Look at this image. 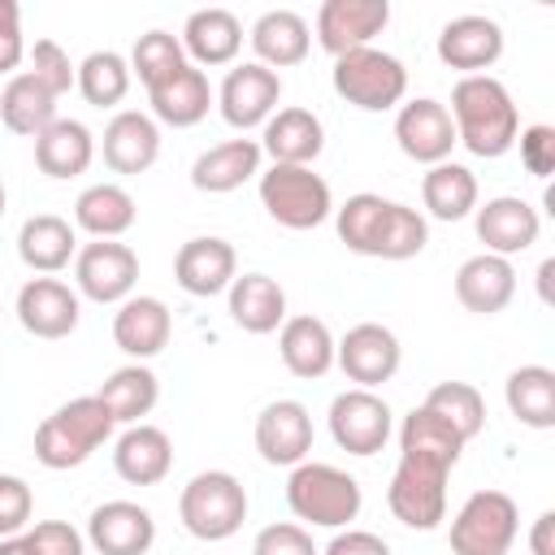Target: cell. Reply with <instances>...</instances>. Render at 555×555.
I'll return each mask as SVG.
<instances>
[{
	"mask_svg": "<svg viewBox=\"0 0 555 555\" xmlns=\"http://www.w3.org/2000/svg\"><path fill=\"white\" fill-rule=\"evenodd\" d=\"M451 126H455V143H464L473 156L481 160H499L516 147L520 134V113L512 91L490 78V74H473L460 78L451 87Z\"/></svg>",
	"mask_w": 555,
	"mask_h": 555,
	"instance_id": "obj_1",
	"label": "cell"
},
{
	"mask_svg": "<svg viewBox=\"0 0 555 555\" xmlns=\"http://www.w3.org/2000/svg\"><path fill=\"white\" fill-rule=\"evenodd\" d=\"M113 429L117 421L108 416V408L95 395H78L61 403L52 416H43V425L35 429V460L52 473L78 468L113 438Z\"/></svg>",
	"mask_w": 555,
	"mask_h": 555,
	"instance_id": "obj_2",
	"label": "cell"
},
{
	"mask_svg": "<svg viewBox=\"0 0 555 555\" xmlns=\"http://www.w3.org/2000/svg\"><path fill=\"white\" fill-rule=\"evenodd\" d=\"M286 503L304 525L347 529L360 516L364 494H360V481L351 473L321 464V460H304L286 477Z\"/></svg>",
	"mask_w": 555,
	"mask_h": 555,
	"instance_id": "obj_3",
	"label": "cell"
},
{
	"mask_svg": "<svg viewBox=\"0 0 555 555\" xmlns=\"http://www.w3.org/2000/svg\"><path fill=\"white\" fill-rule=\"evenodd\" d=\"M178 516H182V529L191 538H199V542H225L247 520V490L225 468L195 473L182 486V494H178Z\"/></svg>",
	"mask_w": 555,
	"mask_h": 555,
	"instance_id": "obj_4",
	"label": "cell"
},
{
	"mask_svg": "<svg viewBox=\"0 0 555 555\" xmlns=\"http://www.w3.org/2000/svg\"><path fill=\"white\" fill-rule=\"evenodd\" d=\"M334 91L364 108V113H386L395 104H403L408 95V69L399 56L382 52V48H356V52H343L334 56V74H330Z\"/></svg>",
	"mask_w": 555,
	"mask_h": 555,
	"instance_id": "obj_5",
	"label": "cell"
},
{
	"mask_svg": "<svg viewBox=\"0 0 555 555\" xmlns=\"http://www.w3.org/2000/svg\"><path fill=\"white\" fill-rule=\"evenodd\" d=\"M260 204L286 230H317L334 212L330 182L312 165H269L260 173Z\"/></svg>",
	"mask_w": 555,
	"mask_h": 555,
	"instance_id": "obj_6",
	"label": "cell"
},
{
	"mask_svg": "<svg viewBox=\"0 0 555 555\" xmlns=\"http://www.w3.org/2000/svg\"><path fill=\"white\" fill-rule=\"evenodd\" d=\"M520 533V507L503 490H477L451 520V555H507Z\"/></svg>",
	"mask_w": 555,
	"mask_h": 555,
	"instance_id": "obj_7",
	"label": "cell"
},
{
	"mask_svg": "<svg viewBox=\"0 0 555 555\" xmlns=\"http://www.w3.org/2000/svg\"><path fill=\"white\" fill-rule=\"evenodd\" d=\"M447 473L442 464L434 460H412V455H399L395 464V477L386 486V503L395 512L399 525L408 529H438L447 520Z\"/></svg>",
	"mask_w": 555,
	"mask_h": 555,
	"instance_id": "obj_8",
	"label": "cell"
},
{
	"mask_svg": "<svg viewBox=\"0 0 555 555\" xmlns=\"http://www.w3.org/2000/svg\"><path fill=\"white\" fill-rule=\"evenodd\" d=\"M395 421H390V403L377 390H343L330 403V438L338 442V451L347 455H377L390 438Z\"/></svg>",
	"mask_w": 555,
	"mask_h": 555,
	"instance_id": "obj_9",
	"label": "cell"
},
{
	"mask_svg": "<svg viewBox=\"0 0 555 555\" xmlns=\"http://www.w3.org/2000/svg\"><path fill=\"white\" fill-rule=\"evenodd\" d=\"M334 364L347 373V382H356L360 390H373L399 373L403 347L395 330H386L382 321H360L334 343Z\"/></svg>",
	"mask_w": 555,
	"mask_h": 555,
	"instance_id": "obj_10",
	"label": "cell"
},
{
	"mask_svg": "<svg viewBox=\"0 0 555 555\" xmlns=\"http://www.w3.org/2000/svg\"><path fill=\"white\" fill-rule=\"evenodd\" d=\"M74 282H78V295H87L91 304H126L139 282V256L117 238H95L78 247Z\"/></svg>",
	"mask_w": 555,
	"mask_h": 555,
	"instance_id": "obj_11",
	"label": "cell"
},
{
	"mask_svg": "<svg viewBox=\"0 0 555 555\" xmlns=\"http://www.w3.org/2000/svg\"><path fill=\"white\" fill-rule=\"evenodd\" d=\"M212 100H217L225 126H234V130H256V126H264V121L278 113L282 78H278L273 69L256 65V61H243V65H234V69L225 74V82H221V91H217Z\"/></svg>",
	"mask_w": 555,
	"mask_h": 555,
	"instance_id": "obj_12",
	"label": "cell"
},
{
	"mask_svg": "<svg viewBox=\"0 0 555 555\" xmlns=\"http://www.w3.org/2000/svg\"><path fill=\"white\" fill-rule=\"evenodd\" d=\"M390 4L386 0H325L317 9V43L330 56L373 48V39L386 30Z\"/></svg>",
	"mask_w": 555,
	"mask_h": 555,
	"instance_id": "obj_13",
	"label": "cell"
},
{
	"mask_svg": "<svg viewBox=\"0 0 555 555\" xmlns=\"http://www.w3.org/2000/svg\"><path fill=\"white\" fill-rule=\"evenodd\" d=\"M395 143L408 160L416 165H442L451 160V147H455V126H451V113L442 100H408L395 117Z\"/></svg>",
	"mask_w": 555,
	"mask_h": 555,
	"instance_id": "obj_14",
	"label": "cell"
},
{
	"mask_svg": "<svg viewBox=\"0 0 555 555\" xmlns=\"http://www.w3.org/2000/svg\"><path fill=\"white\" fill-rule=\"evenodd\" d=\"M256 451L273 468H295L312 451V416L299 399H273L256 416Z\"/></svg>",
	"mask_w": 555,
	"mask_h": 555,
	"instance_id": "obj_15",
	"label": "cell"
},
{
	"mask_svg": "<svg viewBox=\"0 0 555 555\" xmlns=\"http://www.w3.org/2000/svg\"><path fill=\"white\" fill-rule=\"evenodd\" d=\"M473 225H477V238L486 243L490 256L512 260V256H520V251H529V247L538 243L542 217H538V208H533L529 199H520V195H494V199L477 204Z\"/></svg>",
	"mask_w": 555,
	"mask_h": 555,
	"instance_id": "obj_16",
	"label": "cell"
},
{
	"mask_svg": "<svg viewBox=\"0 0 555 555\" xmlns=\"http://www.w3.org/2000/svg\"><path fill=\"white\" fill-rule=\"evenodd\" d=\"M78 312H82L78 291L61 278H30L17 291V321L35 338H48V343L69 338L78 330Z\"/></svg>",
	"mask_w": 555,
	"mask_h": 555,
	"instance_id": "obj_17",
	"label": "cell"
},
{
	"mask_svg": "<svg viewBox=\"0 0 555 555\" xmlns=\"http://www.w3.org/2000/svg\"><path fill=\"white\" fill-rule=\"evenodd\" d=\"M503 56V26L486 13H460L438 30V61L464 69V78L486 74Z\"/></svg>",
	"mask_w": 555,
	"mask_h": 555,
	"instance_id": "obj_18",
	"label": "cell"
},
{
	"mask_svg": "<svg viewBox=\"0 0 555 555\" xmlns=\"http://www.w3.org/2000/svg\"><path fill=\"white\" fill-rule=\"evenodd\" d=\"M238 278V256L225 238L217 234H199V238H186L173 256V282L195 295V299H208V295H221L230 291V282Z\"/></svg>",
	"mask_w": 555,
	"mask_h": 555,
	"instance_id": "obj_19",
	"label": "cell"
},
{
	"mask_svg": "<svg viewBox=\"0 0 555 555\" xmlns=\"http://www.w3.org/2000/svg\"><path fill=\"white\" fill-rule=\"evenodd\" d=\"M87 542L100 555H147L156 542V520L130 499H108L87 516Z\"/></svg>",
	"mask_w": 555,
	"mask_h": 555,
	"instance_id": "obj_20",
	"label": "cell"
},
{
	"mask_svg": "<svg viewBox=\"0 0 555 555\" xmlns=\"http://www.w3.org/2000/svg\"><path fill=\"white\" fill-rule=\"evenodd\" d=\"M169 334H173V317H169L165 299H156V295H130L113 312V343L134 364L160 356L169 347Z\"/></svg>",
	"mask_w": 555,
	"mask_h": 555,
	"instance_id": "obj_21",
	"label": "cell"
},
{
	"mask_svg": "<svg viewBox=\"0 0 555 555\" xmlns=\"http://www.w3.org/2000/svg\"><path fill=\"white\" fill-rule=\"evenodd\" d=\"M113 468L130 486H160L173 468V442L160 425H126L121 438L113 442Z\"/></svg>",
	"mask_w": 555,
	"mask_h": 555,
	"instance_id": "obj_22",
	"label": "cell"
},
{
	"mask_svg": "<svg viewBox=\"0 0 555 555\" xmlns=\"http://www.w3.org/2000/svg\"><path fill=\"white\" fill-rule=\"evenodd\" d=\"M147 104H152V121H165L173 130L199 126L212 108V82L204 69H195L191 61L182 69H173L169 78H160L156 87H147Z\"/></svg>",
	"mask_w": 555,
	"mask_h": 555,
	"instance_id": "obj_23",
	"label": "cell"
},
{
	"mask_svg": "<svg viewBox=\"0 0 555 555\" xmlns=\"http://www.w3.org/2000/svg\"><path fill=\"white\" fill-rule=\"evenodd\" d=\"M156 156H160V130H156V121L147 113H139V108L113 113V121L104 126V165L113 173L134 178V173H147L156 165Z\"/></svg>",
	"mask_w": 555,
	"mask_h": 555,
	"instance_id": "obj_24",
	"label": "cell"
},
{
	"mask_svg": "<svg viewBox=\"0 0 555 555\" xmlns=\"http://www.w3.org/2000/svg\"><path fill=\"white\" fill-rule=\"evenodd\" d=\"M256 143L273 165H312L325 147V126L312 108H278Z\"/></svg>",
	"mask_w": 555,
	"mask_h": 555,
	"instance_id": "obj_25",
	"label": "cell"
},
{
	"mask_svg": "<svg viewBox=\"0 0 555 555\" xmlns=\"http://www.w3.org/2000/svg\"><path fill=\"white\" fill-rule=\"evenodd\" d=\"M512 295H516V269H512V260H503V256L481 251V256H468V260L455 269V299H460L468 312H477V317L503 312V308L512 304Z\"/></svg>",
	"mask_w": 555,
	"mask_h": 555,
	"instance_id": "obj_26",
	"label": "cell"
},
{
	"mask_svg": "<svg viewBox=\"0 0 555 555\" xmlns=\"http://www.w3.org/2000/svg\"><path fill=\"white\" fill-rule=\"evenodd\" d=\"M260 143L256 139H225V143H212L208 152L195 156L191 165V186L204 191V195H225V191H238L247 178L260 173Z\"/></svg>",
	"mask_w": 555,
	"mask_h": 555,
	"instance_id": "obj_27",
	"label": "cell"
},
{
	"mask_svg": "<svg viewBox=\"0 0 555 555\" xmlns=\"http://www.w3.org/2000/svg\"><path fill=\"white\" fill-rule=\"evenodd\" d=\"M278 351H282V364L295 377H304V382H317V377H325L334 369V334L312 312H299V317H286L282 321Z\"/></svg>",
	"mask_w": 555,
	"mask_h": 555,
	"instance_id": "obj_28",
	"label": "cell"
},
{
	"mask_svg": "<svg viewBox=\"0 0 555 555\" xmlns=\"http://www.w3.org/2000/svg\"><path fill=\"white\" fill-rule=\"evenodd\" d=\"M17 256H22V264H26L30 273L52 278V273H61V269L78 256V234H74V225H69L65 217H56V212H35V217H26L22 230H17Z\"/></svg>",
	"mask_w": 555,
	"mask_h": 555,
	"instance_id": "obj_29",
	"label": "cell"
},
{
	"mask_svg": "<svg viewBox=\"0 0 555 555\" xmlns=\"http://www.w3.org/2000/svg\"><path fill=\"white\" fill-rule=\"evenodd\" d=\"M182 52L191 56V65H230L243 48V22L230 9H195L182 26Z\"/></svg>",
	"mask_w": 555,
	"mask_h": 555,
	"instance_id": "obj_30",
	"label": "cell"
},
{
	"mask_svg": "<svg viewBox=\"0 0 555 555\" xmlns=\"http://www.w3.org/2000/svg\"><path fill=\"white\" fill-rule=\"evenodd\" d=\"M247 39L256 48V65H264L273 74L299 65L308 56V48H312V30H308V22L295 9H269V13H260Z\"/></svg>",
	"mask_w": 555,
	"mask_h": 555,
	"instance_id": "obj_31",
	"label": "cell"
},
{
	"mask_svg": "<svg viewBox=\"0 0 555 555\" xmlns=\"http://www.w3.org/2000/svg\"><path fill=\"white\" fill-rule=\"evenodd\" d=\"M91 160H95V134L74 117H56L35 139V165L48 178H78L91 169Z\"/></svg>",
	"mask_w": 555,
	"mask_h": 555,
	"instance_id": "obj_32",
	"label": "cell"
},
{
	"mask_svg": "<svg viewBox=\"0 0 555 555\" xmlns=\"http://www.w3.org/2000/svg\"><path fill=\"white\" fill-rule=\"evenodd\" d=\"M230 317L247 334H273L286 321V291L269 273H243L230 282Z\"/></svg>",
	"mask_w": 555,
	"mask_h": 555,
	"instance_id": "obj_33",
	"label": "cell"
},
{
	"mask_svg": "<svg viewBox=\"0 0 555 555\" xmlns=\"http://www.w3.org/2000/svg\"><path fill=\"white\" fill-rule=\"evenodd\" d=\"M0 121L22 139H39L56 121V95L43 82H35V74L22 69L0 91Z\"/></svg>",
	"mask_w": 555,
	"mask_h": 555,
	"instance_id": "obj_34",
	"label": "cell"
},
{
	"mask_svg": "<svg viewBox=\"0 0 555 555\" xmlns=\"http://www.w3.org/2000/svg\"><path fill=\"white\" fill-rule=\"evenodd\" d=\"M139 208L134 195L117 182H95L74 199V225L87 230L91 238H121L134 225Z\"/></svg>",
	"mask_w": 555,
	"mask_h": 555,
	"instance_id": "obj_35",
	"label": "cell"
},
{
	"mask_svg": "<svg viewBox=\"0 0 555 555\" xmlns=\"http://www.w3.org/2000/svg\"><path fill=\"white\" fill-rule=\"evenodd\" d=\"M95 399L108 408V416L117 425H139L156 408L160 382H156V373L147 364H121V369H113L104 377V386L95 390Z\"/></svg>",
	"mask_w": 555,
	"mask_h": 555,
	"instance_id": "obj_36",
	"label": "cell"
},
{
	"mask_svg": "<svg viewBox=\"0 0 555 555\" xmlns=\"http://www.w3.org/2000/svg\"><path fill=\"white\" fill-rule=\"evenodd\" d=\"M507 412L529 425V429H551L555 425V373L546 364H520L503 382Z\"/></svg>",
	"mask_w": 555,
	"mask_h": 555,
	"instance_id": "obj_37",
	"label": "cell"
},
{
	"mask_svg": "<svg viewBox=\"0 0 555 555\" xmlns=\"http://www.w3.org/2000/svg\"><path fill=\"white\" fill-rule=\"evenodd\" d=\"M477 178L468 165H455V160H442V165H429V173L421 178V199L429 208V217L438 221H464L468 212H477Z\"/></svg>",
	"mask_w": 555,
	"mask_h": 555,
	"instance_id": "obj_38",
	"label": "cell"
},
{
	"mask_svg": "<svg viewBox=\"0 0 555 555\" xmlns=\"http://www.w3.org/2000/svg\"><path fill=\"white\" fill-rule=\"evenodd\" d=\"M464 447H468V442H464L442 416H434L429 408H412V412L403 416V425H399V455L434 460V464H442V468H455V460H460Z\"/></svg>",
	"mask_w": 555,
	"mask_h": 555,
	"instance_id": "obj_39",
	"label": "cell"
},
{
	"mask_svg": "<svg viewBox=\"0 0 555 555\" xmlns=\"http://www.w3.org/2000/svg\"><path fill=\"white\" fill-rule=\"evenodd\" d=\"M74 87L82 91V100L91 108H117L126 100V91H130V61L121 52H113V48L87 52L82 65H78Z\"/></svg>",
	"mask_w": 555,
	"mask_h": 555,
	"instance_id": "obj_40",
	"label": "cell"
},
{
	"mask_svg": "<svg viewBox=\"0 0 555 555\" xmlns=\"http://www.w3.org/2000/svg\"><path fill=\"white\" fill-rule=\"evenodd\" d=\"M421 408H429L434 416H442L464 442H473V438L486 429V399H481V390L468 386V382H438V386L425 395Z\"/></svg>",
	"mask_w": 555,
	"mask_h": 555,
	"instance_id": "obj_41",
	"label": "cell"
},
{
	"mask_svg": "<svg viewBox=\"0 0 555 555\" xmlns=\"http://www.w3.org/2000/svg\"><path fill=\"white\" fill-rule=\"evenodd\" d=\"M386 204H390V199H382V195H373V191H360V195H351L343 208H334V225H338V238L347 243V251H356V256H377V234H382Z\"/></svg>",
	"mask_w": 555,
	"mask_h": 555,
	"instance_id": "obj_42",
	"label": "cell"
},
{
	"mask_svg": "<svg viewBox=\"0 0 555 555\" xmlns=\"http://www.w3.org/2000/svg\"><path fill=\"white\" fill-rule=\"evenodd\" d=\"M429 243V225L416 208L390 199L386 217H382V234H377V260H412L421 256Z\"/></svg>",
	"mask_w": 555,
	"mask_h": 555,
	"instance_id": "obj_43",
	"label": "cell"
},
{
	"mask_svg": "<svg viewBox=\"0 0 555 555\" xmlns=\"http://www.w3.org/2000/svg\"><path fill=\"white\" fill-rule=\"evenodd\" d=\"M186 65V52H182V39L169 35V30H147L134 39V52H130V74H139L143 87H156L160 78H169L173 69Z\"/></svg>",
	"mask_w": 555,
	"mask_h": 555,
	"instance_id": "obj_44",
	"label": "cell"
},
{
	"mask_svg": "<svg viewBox=\"0 0 555 555\" xmlns=\"http://www.w3.org/2000/svg\"><path fill=\"white\" fill-rule=\"evenodd\" d=\"M26 74H35V82H43L56 100L74 87V78H78V65H69V52L56 43V39H35V48H30V69Z\"/></svg>",
	"mask_w": 555,
	"mask_h": 555,
	"instance_id": "obj_45",
	"label": "cell"
},
{
	"mask_svg": "<svg viewBox=\"0 0 555 555\" xmlns=\"http://www.w3.org/2000/svg\"><path fill=\"white\" fill-rule=\"evenodd\" d=\"M30 512H35L30 486L13 473H0V538H17L30 525Z\"/></svg>",
	"mask_w": 555,
	"mask_h": 555,
	"instance_id": "obj_46",
	"label": "cell"
},
{
	"mask_svg": "<svg viewBox=\"0 0 555 555\" xmlns=\"http://www.w3.org/2000/svg\"><path fill=\"white\" fill-rule=\"evenodd\" d=\"M22 538H26L30 555H82L87 551V538L69 520H39Z\"/></svg>",
	"mask_w": 555,
	"mask_h": 555,
	"instance_id": "obj_47",
	"label": "cell"
},
{
	"mask_svg": "<svg viewBox=\"0 0 555 555\" xmlns=\"http://www.w3.org/2000/svg\"><path fill=\"white\" fill-rule=\"evenodd\" d=\"M251 555H321V551L312 546V533H308L304 525L282 520V525H264V529L256 533Z\"/></svg>",
	"mask_w": 555,
	"mask_h": 555,
	"instance_id": "obj_48",
	"label": "cell"
},
{
	"mask_svg": "<svg viewBox=\"0 0 555 555\" xmlns=\"http://www.w3.org/2000/svg\"><path fill=\"white\" fill-rule=\"evenodd\" d=\"M516 143H520V165L533 178H551L555 173V126H546V121L525 126L516 134Z\"/></svg>",
	"mask_w": 555,
	"mask_h": 555,
	"instance_id": "obj_49",
	"label": "cell"
},
{
	"mask_svg": "<svg viewBox=\"0 0 555 555\" xmlns=\"http://www.w3.org/2000/svg\"><path fill=\"white\" fill-rule=\"evenodd\" d=\"M26 56L22 43V9L17 0H0V74H13Z\"/></svg>",
	"mask_w": 555,
	"mask_h": 555,
	"instance_id": "obj_50",
	"label": "cell"
},
{
	"mask_svg": "<svg viewBox=\"0 0 555 555\" xmlns=\"http://www.w3.org/2000/svg\"><path fill=\"white\" fill-rule=\"evenodd\" d=\"M321 555H390V542L369 529H338Z\"/></svg>",
	"mask_w": 555,
	"mask_h": 555,
	"instance_id": "obj_51",
	"label": "cell"
},
{
	"mask_svg": "<svg viewBox=\"0 0 555 555\" xmlns=\"http://www.w3.org/2000/svg\"><path fill=\"white\" fill-rule=\"evenodd\" d=\"M551 533H555V512H542V516L533 520V529H529V551H533V555H555Z\"/></svg>",
	"mask_w": 555,
	"mask_h": 555,
	"instance_id": "obj_52",
	"label": "cell"
},
{
	"mask_svg": "<svg viewBox=\"0 0 555 555\" xmlns=\"http://www.w3.org/2000/svg\"><path fill=\"white\" fill-rule=\"evenodd\" d=\"M0 555H30V546H26L22 533L17 538H0Z\"/></svg>",
	"mask_w": 555,
	"mask_h": 555,
	"instance_id": "obj_53",
	"label": "cell"
},
{
	"mask_svg": "<svg viewBox=\"0 0 555 555\" xmlns=\"http://www.w3.org/2000/svg\"><path fill=\"white\" fill-rule=\"evenodd\" d=\"M551 273H555V260H542V269H538V286H542V299H551Z\"/></svg>",
	"mask_w": 555,
	"mask_h": 555,
	"instance_id": "obj_54",
	"label": "cell"
},
{
	"mask_svg": "<svg viewBox=\"0 0 555 555\" xmlns=\"http://www.w3.org/2000/svg\"><path fill=\"white\" fill-rule=\"evenodd\" d=\"M0 217H4V182H0Z\"/></svg>",
	"mask_w": 555,
	"mask_h": 555,
	"instance_id": "obj_55",
	"label": "cell"
}]
</instances>
